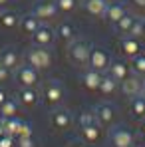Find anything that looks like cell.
Segmentation results:
<instances>
[{
	"label": "cell",
	"mask_w": 145,
	"mask_h": 147,
	"mask_svg": "<svg viewBox=\"0 0 145 147\" xmlns=\"http://www.w3.org/2000/svg\"><path fill=\"white\" fill-rule=\"evenodd\" d=\"M24 60H26V64H30L32 68L40 70V72L42 70H50L52 64H54L52 52L48 48H44V46H36V44H32L24 52Z\"/></svg>",
	"instance_id": "cell-1"
},
{
	"label": "cell",
	"mask_w": 145,
	"mask_h": 147,
	"mask_svg": "<svg viewBox=\"0 0 145 147\" xmlns=\"http://www.w3.org/2000/svg\"><path fill=\"white\" fill-rule=\"evenodd\" d=\"M90 52H92V44L90 40L86 38H76L68 44V58L74 66L82 68V66H88V60H90Z\"/></svg>",
	"instance_id": "cell-2"
},
{
	"label": "cell",
	"mask_w": 145,
	"mask_h": 147,
	"mask_svg": "<svg viewBox=\"0 0 145 147\" xmlns=\"http://www.w3.org/2000/svg\"><path fill=\"white\" fill-rule=\"evenodd\" d=\"M66 98V88H64V84L60 82V80H48L46 84H44V101L48 103L50 107H56V105H60L62 101Z\"/></svg>",
	"instance_id": "cell-3"
},
{
	"label": "cell",
	"mask_w": 145,
	"mask_h": 147,
	"mask_svg": "<svg viewBox=\"0 0 145 147\" xmlns=\"http://www.w3.org/2000/svg\"><path fill=\"white\" fill-rule=\"evenodd\" d=\"M16 80L22 88H38L42 84V76H40V70L32 68L30 64H22L18 66L16 70Z\"/></svg>",
	"instance_id": "cell-4"
},
{
	"label": "cell",
	"mask_w": 145,
	"mask_h": 147,
	"mask_svg": "<svg viewBox=\"0 0 145 147\" xmlns=\"http://www.w3.org/2000/svg\"><path fill=\"white\" fill-rule=\"evenodd\" d=\"M109 139L113 147H133L135 145V135L131 129L123 127V125H115L109 131Z\"/></svg>",
	"instance_id": "cell-5"
},
{
	"label": "cell",
	"mask_w": 145,
	"mask_h": 147,
	"mask_svg": "<svg viewBox=\"0 0 145 147\" xmlns=\"http://www.w3.org/2000/svg\"><path fill=\"white\" fill-rule=\"evenodd\" d=\"M109 64H111V58H109V54L105 52L103 48H99V46H92V52H90V60H88V68H92V70H97V72H107V68H109Z\"/></svg>",
	"instance_id": "cell-6"
},
{
	"label": "cell",
	"mask_w": 145,
	"mask_h": 147,
	"mask_svg": "<svg viewBox=\"0 0 145 147\" xmlns=\"http://www.w3.org/2000/svg\"><path fill=\"white\" fill-rule=\"evenodd\" d=\"M34 14H36L44 24H48V22L58 20L60 10H58V6H56V2H54V0H42V2H38V4H36Z\"/></svg>",
	"instance_id": "cell-7"
},
{
	"label": "cell",
	"mask_w": 145,
	"mask_h": 147,
	"mask_svg": "<svg viewBox=\"0 0 145 147\" xmlns=\"http://www.w3.org/2000/svg\"><path fill=\"white\" fill-rule=\"evenodd\" d=\"M50 123H52V127H54L56 131H66V129L72 127L74 115H72L70 109L58 107V109H54V111L50 113Z\"/></svg>",
	"instance_id": "cell-8"
},
{
	"label": "cell",
	"mask_w": 145,
	"mask_h": 147,
	"mask_svg": "<svg viewBox=\"0 0 145 147\" xmlns=\"http://www.w3.org/2000/svg\"><path fill=\"white\" fill-rule=\"evenodd\" d=\"M143 86H145V80L139 78V76H127L123 82L119 84V90L123 96L127 98H135V96H141L143 94Z\"/></svg>",
	"instance_id": "cell-9"
},
{
	"label": "cell",
	"mask_w": 145,
	"mask_h": 147,
	"mask_svg": "<svg viewBox=\"0 0 145 147\" xmlns=\"http://www.w3.org/2000/svg\"><path fill=\"white\" fill-rule=\"evenodd\" d=\"M16 101L26 107V109H32V107H36L38 103H40V92H38V88H18L16 90Z\"/></svg>",
	"instance_id": "cell-10"
},
{
	"label": "cell",
	"mask_w": 145,
	"mask_h": 147,
	"mask_svg": "<svg viewBox=\"0 0 145 147\" xmlns=\"http://www.w3.org/2000/svg\"><path fill=\"white\" fill-rule=\"evenodd\" d=\"M32 38V44H36V46H44V48H50L52 44H54V40H56V30L52 28L50 24H40V28L30 36Z\"/></svg>",
	"instance_id": "cell-11"
},
{
	"label": "cell",
	"mask_w": 145,
	"mask_h": 147,
	"mask_svg": "<svg viewBox=\"0 0 145 147\" xmlns=\"http://www.w3.org/2000/svg\"><path fill=\"white\" fill-rule=\"evenodd\" d=\"M94 113H96V119L101 127H109V125H113V121H115V109L109 103H99L96 109H94Z\"/></svg>",
	"instance_id": "cell-12"
},
{
	"label": "cell",
	"mask_w": 145,
	"mask_h": 147,
	"mask_svg": "<svg viewBox=\"0 0 145 147\" xmlns=\"http://www.w3.org/2000/svg\"><path fill=\"white\" fill-rule=\"evenodd\" d=\"M119 50L121 54L125 56V58H135L137 54H141V42H139V38H133V36H123L119 42Z\"/></svg>",
	"instance_id": "cell-13"
},
{
	"label": "cell",
	"mask_w": 145,
	"mask_h": 147,
	"mask_svg": "<svg viewBox=\"0 0 145 147\" xmlns=\"http://www.w3.org/2000/svg\"><path fill=\"white\" fill-rule=\"evenodd\" d=\"M107 6H109L107 0H82V8L94 18H103Z\"/></svg>",
	"instance_id": "cell-14"
},
{
	"label": "cell",
	"mask_w": 145,
	"mask_h": 147,
	"mask_svg": "<svg viewBox=\"0 0 145 147\" xmlns=\"http://www.w3.org/2000/svg\"><path fill=\"white\" fill-rule=\"evenodd\" d=\"M40 24H42V20L32 12V14H24V16H20V22H18V28H20V32L24 34V36H32L38 28H40Z\"/></svg>",
	"instance_id": "cell-15"
},
{
	"label": "cell",
	"mask_w": 145,
	"mask_h": 147,
	"mask_svg": "<svg viewBox=\"0 0 145 147\" xmlns=\"http://www.w3.org/2000/svg\"><path fill=\"white\" fill-rule=\"evenodd\" d=\"M80 137L86 143H99L101 139V125L99 123H90V125H82L80 127Z\"/></svg>",
	"instance_id": "cell-16"
},
{
	"label": "cell",
	"mask_w": 145,
	"mask_h": 147,
	"mask_svg": "<svg viewBox=\"0 0 145 147\" xmlns=\"http://www.w3.org/2000/svg\"><path fill=\"white\" fill-rule=\"evenodd\" d=\"M101 78H103V74H101V72L88 68L86 72L82 74V84H84L86 90H90V92H97V88H99V84H101Z\"/></svg>",
	"instance_id": "cell-17"
},
{
	"label": "cell",
	"mask_w": 145,
	"mask_h": 147,
	"mask_svg": "<svg viewBox=\"0 0 145 147\" xmlns=\"http://www.w3.org/2000/svg\"><path fill=\"white\" fill-rule=\"evenodd\" d=\"M107 74L115 80V82H123L127 76H129V66H127V62H123V60H111V64H109V68H107Z\"/></svg>",
	"instance_id": "cell-18"
},
{
	"label": "cell",
	"mask_w": 145,
	"mask_h": 147,
	"mask_svg": "<svg viewBox=\"0 0 145 147\" xmlns=\"http://www.w3.org/2000/svg\"><path fill=\"white\" fill-rule=\"evenodd\" d=\"M127 12H129V10H127V6H125L123 2H111V4L107 6V10H105V16H103V18L113 26L119 18H123Z\"/></svg>",
	"instance_id": "cell-19"
},
{
	"label": "cell",
	"mask_w": 145,
	"mask_h": 147,
	"mask_svg": "<svg viewBox=\"0 0 145 147\" xmlns=\"http://www.w3.org/2000/svg\"><path fill=\"white\" fill-rule=\"evenodd\" d=\"M56 36L62 40V42H66V44H70L72 40L78 38V30H76V26L72 22H68V20H64V22H60L58 24V30H56Z\"/></svg>",
	"instance_id": "cell-20"
},
{
	"label": "cell",
	"mask_w": 145,
	"mask_h": 147,
	"mask_svg": "<svg viewBox=\"0 0 145 147\" xmlns=\"http://www.w3.org/2000/svg\"><path fill=\"white\" fill-rule=\"evenodd\" d=\"M20 22V14L14 10H2L0 12V26L4 30H14Z\"/></svg>",
	"instance_id": "cell-21"
},
{
	"label": "cell",
	"mask_w": 145,
	"mask_h": 147,
	"mask_svg": "<svg viewBox=\"0 0 145 147\" xmlns=\"http://www.w3.org/2000/svg\"><path fill=\"white\" fill-rule=\"evenodd\" d=\"M0 62H2V66H4V68H8V70H12V72L20 66L18 54H16L12 48H6V50H2V52H0Z\"/></svg>",
	"instance_id": "cell-22"
},
{
	"label": "cell",
	"mask_w": 145,
	"mask_h": 147,
	"mask_svg": "<svg viewBox=\"0 0 145 147\" xmlns=\"http://www.w3.org/2000/svg\"><path fill=\"white\" fill-rule=\"evenodd\" d=\"M117 88H119V82H115L109 74H105V76L101 78V84H99L97 92H99L101 96H113V94L117 92Z\"/></svg>",
	"instance_id": "cell-23"
},
{
	"label": "cell",
	"mask_w": 145,
	"mask_h": 147,
	"mask_svg": "<svg viewBox=\"0 0 145 147\" xmlns=\"http://www.w3.org/2000/svg\"><path fill=\"white\" fill-rule=\"evenodd\" d=\"M135 20H137V16H135V14H131V12H127L123 18H119V20L113 24V28H115V32H117V34H121V36H127Z\"/></svg>",
	"instance_id": "cell-24"
},
{
	"label": "cell",
	"mask_w": 145,
	"mask_h": 147,
	"mask_svg": "<svg viewBox=\"0 0 145 147\" xmlns=\"http://www.w3.org/2000/svg\"><path fill=\"white\" fill-rule=\"evenodd\" d=\"M0 121H2V125H4V131H6L8 135L18 137V131H20V127H22L24 119H20L18 115H14V117H4V119H0Z\"/></svg>",
	"instance_id": "cell-25"
},
{
	"label": "cell",
	"mask_w": 145,
	"mask_h": 147,
	"mask_svg": "<svg viewBox=\"0 0 145 147\" xmlns=\"http://www.w3.org/2000/svg\"><path fill=\"white\" fill-rule=\"evenodd\" d=\"M129 111L135 119H143L145 117V98L143 96H135L129 101Z\"/></svg>",
	"instance_id": "cell-26"
},
{
	"label": "cell",
	"mask_w": 145,
	"mask_h": 147,
	"mask_svg": "<svg viewBox=\"0 0 145 147\" xmlns=\"http://www.w3.org/2000/svg\"><path fill=\"white\" fill-rule=\"evenodd\" d=\"M18 109H20V103L16 101V99L8 98L2 105H0V119H4V117H14V115H18Z\"/></svg>",
	"instance_id": "cell-27"
},
{
	"label": "cell",
	"mask_w": 145,
	"mask_h": 147,
	"mask_svg": "<svg viewBox=\"0 0 145 147\" xmlns=\"http://www.w3.org/2000/svg\"><path fill=\"white\" fill-rule=\"evenodd\" d=\"M129 70L135 74V76H139V78L145 80V54H137L135 58H131Z\"/></svg>",
	"instance_id": "cell-28"
},
{
	"label": "cell",
	"mask_w": 145,
	"mask_h": 147,
	"mask_svg": "<svg viewBox=\"0 0 145 147\" xmlns=\"http://www.w3.org/2000/svg\"><path fill=\"white\" fill-rule=\"evenodd\" d=\"M54 2H56V6H58L60 14H64V16L72 14L74 10L78 8V0H54Z\"/></svg>",
	"instance_id": "cell-29"
},
{
	"label": "cell",
	"mask_w": 145,
	"mask_h": 147,
	"mask_svg": "<svg viewBox=\"0 0 145 147\" xmlns=\"http://www.w3.org/2000/svg\"><path fill=\"white\" fill-rule=\"evenodd\" d=\"M127 36H133V38H141L143 36V18H137L133 22V26H131V30H129Z\"/></svg>",
	"instance_id": "cell-30"
},
{
	"label": "cell",
	"mask_w": 145,
	"mask_h": 147,
	"mask_svg": "<svg viewBox=\"0 0 145 147\" xmlns=\"http://www.w3.org/2000/svg\"><path fill=\"white\" fill-rule=\"evenodd\" d=\"M96 113L94 111H82L80 113V119H78V123H80V127L82 125H90V123H96Z\"/></svg>",
	"instance_id": "cell-31"
},
{
	"label": "cell",
	"mask_w": 145,
	"mask_h": 147,
	"mask_svg": "<svg viewBox=\"0 0 145 147\" xmlns=\"http://www.w3.org/2000/svg\"><path fill=\"white\" fill-rule=\"evenodd\" d=\"M16 147H36L34 137H16Z\"/></svg>",
	"instance_id": "cell-32"
},
{
	"label": "cell",
	"mask_w": 145,
	"mask_h": 147,
	"mask_svg": "<svg viewBox=\"0 0 145 147\" xmlns=\"http://www.w3.org/2000/svg\"><path fill=\"white\" fill-rule=\"evenodd\" d=\"M0 147H16V137L4 133V135L0 137Z\"/></svg>",
	"instance_id": "cell-33"
},
{
	"label": "cell",
	"mask_w": 145,
	"mask_h": 147,
	"mask_svg": "<svg viewBox=\"0 0 145 147\" xmlns=\"http://www.w3.org/2000/svg\"><path fill=\"white\" fill-rule=\"evenodd\" d=\"M32 133H34V131H32V125L28 121H24L22 127H20V131H18V137H32Z\"/></svg>",
	"instance_id": "cell-34"
},
{
	"label": "cell",
	"mask_w": 145,
	"mask_h": 147,
	"mask_svg": "<svg viewBox=\"0 0 145 147\" xmlns=\"http://www.w3.org/2000/svg\"><path fill=\"white\" fill-rule=\"evenodd\" d=\"M10 72H12V70L0 66V82H8V80H10Z\"/></svg>",
	"instance_id": "cell-35"
},
{
	"label": "cell",
	"mask_w": 145,
	"mask_h": 147,
	"mask_svg": "<svg viewBox=\"0 0 145 147\" xmlns=\"http://www.w3.org/2000/svg\"><path fill=\"white\" fill-rule=\"evenodd\" d=\"M129 2H131V6H135L139 10H145V0H129Z\"/></svg>",
	"instance_id": "cell-36"
},
{
	"label": "cell",
	"mask_w": 145,
	"mask_h": 147,
	"mask_svg": "<svg viewBox=\"0 0 145 147\" xmlns=\"http://www.w3.org/2000/svg\"><path fill=\"white\" fill-rule=\"evenodd\" d=\"M6 99H8V92H6L4 88H0V105H2Z\"/></svg>",
	"instance_id": "cell-37"
},
{
	"label": "cell",
	"mask_w": 145,
	"mask_h": 147,
	"mask_svg": "<svg viewBox=\"0 0 145 147\" xmlns=\"http://www.w3.org/2000/svg\"><path fill=\"white\" fill-rule=\"evenodd\" d=\"M139 131H141V135L145 137V117L141 119V125H139Z\"/></svg>",
	"instance_id": "cell-38"
},
{
	"label": "cell",
	"mask_w": 145,
	"mask_h": 147,
	"mask_svg": "<svg viewBox=\"0 0 145 147\" xmlns=\"http://www.w3.org/2000/svg\"><path fill=\"white\" fill-rule=\"evenodd\" d=\"M4 133H6V131H4V125H2V121H0V137H2Z\"/></svg>",
	"instance_id": "cell-39"
},
{
	"label": "cell",
	"mask_w": 145,
	"mask_h": 147,
	"mask_svg": "<svg viewBox=\"0 0 145 147\" xmlns=\"http://www.w3.org/2000/svg\"><path fill=\"white\" fill-rule=\"evenodd\" d=\"M8 2H10V0H0V4H2V6H6Z\"/></svg>",
	"instance_id": "cell-40"
},
{
	"label": "cell",
	"mask_w": 145,
	"mask_h": 147,
	"mask_svg": "<svg viewBox=\"0 0 145 147\" xmlns=\"http://www.w3.org/2000/svg\"><path fill=\"white\" fill-rule=\"evenodd\" d=\"M143 36H145V18H143Z\"/></svg>",
	"instance_id": "cell-41"
},
{
	"label": "cell",
	"mask_w": 145,
	"mask_h": 147,
	"mask_svg": "<svg viewBox=\"0 0 145 147\" xmlns=\"http://www.w3.org/2000/svg\"><path fill=\"white\" fill-rule=\"evenodd\" d=\"M141 96H143V98H145V86H143V94H141Z\"/></svg>",
	"instance_id": "cell-42"
},
{
	"label": "cell",
	"mask_w": 145,
	"mask_h": 147,
	"mask_svg": "<svg viewBox=\"0 0 145 147\" xmlns=\"http://www.w3.org/2000/svg\"><path fill=\"white\" fill-rule=\"evenodd\" d=\"M133 147H145V145H133Z\"/></svg>",
	"instance_id": "cell-43"
},
{
	"label": "cell",
	"mask_w": 145,
	"mask_h": 147,
	"mask_svg": "<svg viewBox=\"0 0 145 147\" xmlns=\"http://www.w3.org/2000/svg\"><path fill=\"white\" fill-rule=\"evenodd\" d=\"M0 66H2V62H0Z\"/></svg>",
	"instance_id": "cell-44"
},
{
	"label": "cell",
	"mask_w": 145,
	"mask_h": 147,
	"mask_svg": "<svg viewBox=\"0 0 145 147\" xmlns=\"http://www.w3.org/2000/svg\"><path fill=\"white\" fill-rule=\"evenodd\" d=\"M0 8H2V4H0Z\"/></svg>",
	"instance_id": "cell-45"
}]
</instances>
